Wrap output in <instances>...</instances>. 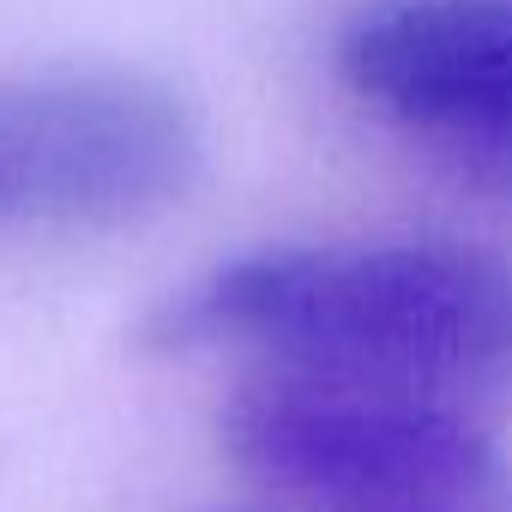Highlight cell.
<instances>
[{
    "label": "cell",
    "mask_w": 512,
    "mask_h": 512,
    "mask_svg": "<svg viewBox=\"0 0 512 512\" xmlns=\"http://www.w3.org/2000/svg\"><path fill=\"white\" fill-rule=\"evenodd\" d=\"M260 362L464 398L512 380V260L470 241L260 247L169 290L139 350Z\"/></svg>",
    "instance_id": "cell-1"
},
{
    "label": "cell",
    "mask_w": 512,
    "mask_h": 512,
    "mask_svg": "<svg viewBox=\"0 0 512 512\" xmlns=\"http://www.w3.org/2000/svg\"><path fill=\"white\" fill-rule=\"evenodd\" d=\"M205 163L193 103L145 67H49L0 91V217L121 229L187 199Z\"/></svg>",
    "instance_id": "cell-3"
},
{
    "label": "cell",
    "mask_w": 512,
    "mask_h": 512,
    "mask_svg": "<svg viewBox=\"0 0 512 512\" xmlns=\"http://www.w3.org/2000/svg\"><path fill=\"white\" fill-rule=\"evenodd\" d=\"M332 67L458 193L512 211V0H362Z\"/></svg>",
    "instance_id": "cell-4"
},
{
    "label": "cell",
    "mask_w": 512,
    "mask_h": 512,
    "mask_svg": "<svg viewBox=\"0 0 512 512\" xmlns=\"http://www.w3.org/2000/svg\"><path fill=\"white\" fill-rule=\"evenodd\" d=\"M217 440L284 512H512V464L458 398L266 362Z\"/></svg>",
    "instance_id": "cell-2"
}]
</instances>
